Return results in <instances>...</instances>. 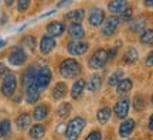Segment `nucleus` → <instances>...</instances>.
I'll return each mask as SVG.
<instances>
[{
  "label": "nucleus",
  "mask_w": 153,
  "mask_h": 140,
  "mask_svg": "<svg viewBox=\"0 0 153 140\" xmlns=\"http://www.w3.org/2000/svg\"><path fill=\"white\" fill-rule=\"evenodd\" d=\"M60 74L64 78H75L81 74V64L74 58H67L60 64Z\"/></svg>",
  "instance_id": "obj_1"
},
{
  "label": "nucleus",
  "mask_w": 153,
  "mask_h": 140,
  "mask_svg": "<svg viewBox=\"0 0 153 140\" xmlns=\"http://www.w3.org/2000/svg\"><path fill=\"white\" fill-rule=\"evenodd\" d=\"M85 127V120L82 118H74L68 123L65 129V136L68 140H76L81 135L82 129Z\"/></svg>",
  "instance_id": "obj_2"
},
{
  "label": "nucleus",
  "mask_w": 153,
  "mask_h": 140,
  "mask_svg": "<svg viewBox=\"0 0 153 140\" xmlns=\"http://www.w3.org/2000/svg\"><path fill=\"white\" fill-rule=\"evenodd\" d=\"M51 78H53V75H51V71H50L48 67H41L37 71V74H36L34 84L37 85L40 91H43V89H45L48 86V84L51 82Z\"/></svg>",
  "instance_id": "obj_3"
},
{
  "label": "nucleus",
  "mask_w": 153,
  "mask_h": 140,
  "mask_svg": "<svg viewBox=\"0 0 153 140\" xmlns=\"http://www.w3.org/2000/svg\"><path fill=\"white\" fill-rule=\"evenodd\" d=\"M17 89V78L14 74H10L7 72L4 75V79H3V84H1V93L4 96H11Z\"/></svg>",
  "instance_id": "obj_4"
},
{
  "label": "nucleus",
  "mask_w": 153,
  "mask_h": 140,
  "mask_svg": "<svg viewBox=\"0 0 153 140\" xmlns=\"http://www.w3.org/2000/svg\"><path fill=\"white\" fill-rule=\"evenodd\" d=\"M106 61H108V53H106L105 50L99 48V50H97L92 54V57L89 58V67H91L92 70H99V68H102V67L106 64Z\"/></svg>",
  "instance_id": "obj_5"
},
{
  "label": "nucleus",
  "mask_w": 153,
  "mask_h": 140,
  "mask_svg": "<svg viewBox=\"0 0 153 140\" xmlns=\"http://www.w3.org/2000/svg\"><path fill=\"white\" fill-rule=\"evenodd\" d=\"M26 59H27V54L22 48H19V47H16V48L11 51V54L9 55V62L11 65H14V67L23 65L26 62Z\"/></svg>",
  "instance_id": "obj_6"
},
{
  "label": "nucleus",
  "mask_w": 153,
  "mask_h": 140,
  "mask_svg": "<svg viewBox=\"0 0 153 140\" xmlns=\"http://www.w3.org/2000/svg\"><path fill=\"white\" fill-rule=\"evenodd\" d=\"M118 26H119V19L116 16H111L102 23V33H104L106 37L112 36L115 33V30L118 28Z\"/></svg>",
  "instance_id": "obj_7"
},
{
  "label": "nucleus",
  "mask_w": 153,
  "mask_h": 140,
  "mask_svg": "<svg viewBox=\"0 0 153 140\" xmlns=\"http://www.w3.org/2000/svg\"><path fill=\"white\" fill-rule=\"evenodd\" d=\"M129 106H131L129 99L122 98V99H120V101H118V102H116V105H115V109H114L115 115H116L119 119H125L126 116H128V112H129Z\"/></svg>",
  "instance_id": "obj_8"
},
{
  "label": "nucleus",
  "mask_w": 153,
  "mask_h": 140,
  "mask_svg": "<svg viewBox=\"0 0 153 140\" xmlns=\"http://www.w3.org/2000/svg\"><path fill=\"white\" fill-rule=\"evenodd\" d=\"M68 53L71 55H82L85 54L88 51V44L84 43V41H71V43L68 44Z\"/></svg>",
  "instance_id": "obj_9"
},
{
  "label": "nucleus",
  "mask_w": 153,
  "mask_h": 140,
  "mask_svg": "<svg viewBox=\"0 0 153 140\" xmlns=\"http://www.w3.org/2000/svg\"><path fill=\"white\" fill-rule=\"evenodd\" d=\"M88 21H89V24L94 26V27L101 26V24L105 21V11L101 10V9H94V10H91L89 17H88Z\"/></svg>",
  "instance_id": "obj_10"
},
{
  "label": "nucleus",
  "mask_w": 153,
  "mask_h": 140,
  "mask_svg": "<svg viewBox=\"0 0 153 140\" xmlns=\"http://www.w3.org/2000/svg\"><path fill=\"white\" fill-rule=\"evenodd\" d=\"M64 31H65V26L61 21H51L50 24H47V33L51 37H60Z\"/></svg>",
  "instance_id": "obj_11"
},
{
  "label": "nucleus",
  "mask_w": 153,
  "mask_h": 140,
  "mask_svg": "<svg viewBox=\"0 0 153 140\" xmlns=\"http://www.w3.org/2000/svg\"><path fill=\"white\" fill-rule=\"evenodd\" d=\"M55 47V40L54 37H51V36H44L41 38V41H40V51L43 53V54H48L51 53Z\"/></svg>",
  "instance_id": "obj_12"
},
{
  "label": "nucleus",
  "mask_w": 153,
  "mask_h": 140,
  "mask_svg": "<svg viewBox=\"0 0 153 140\" xmlns=\"http://www.w3.org/2000/svg\"><path fill=\"white\" fill-rule=\"evenodd\" d=\"M36 74H37V70L34 67H30L26 70V72L23 74V78H22V84L24 86V89H27L30 85L34 84V79H36Z\"/></svg>",
  "instance_id": "obj_13"
},
{
  "label": "nucleus",
  "mask_w": 153,
  "mask_h": 140,
  "mask_svg": "<svg viewBox=\"0 0 153 140\" xmlns=\"http://www.w3.org/2000/svg\"><path fill=\"white\" fill-rule=\"evenodd\" d=\"M135 129V120L133 119H128L123 123H120L119 126V136L120 137H128L129 135H132V132Z\"/></svg>",
  "instance_id": "obj_14"
},
{
  "label": "nucleus",
  "mask_w": 153,
  "mask_h": 140,
  "mask_svg": "<svg viewBox=\"0 0 153 140\" xmlns=\"http://www.w3.org/2000/svg\"><path fill=\"white\" fill-rule=\"evenodd\" d=\"M128 7V0H112L108 4V9H109L111 13H122Z\"/></svg>",
  "instance_id": "obj_15"
},
{
  "label": "nucleus",
  "mask_w": 153,
  "mask_h": 140,
  "mask_svg": "<svg viewBox=\"0 0 153 140\" xmlns=\"http://www.w3.org/2000/svg\"><path fill=\"white\" fill-rule=\"evenodd\" d=\"M68 34H70V37L75 38V40H79L85 36V33H84V28L79 23H71V26L68 27Z\"/></svg>",
  "instance_id": "obj_16"
},
{
  "label": "nucleus",
  "mask_w": 153,
  "mask_h": 140,
  "mask_svg": "<svg viewBox=\"0 0 153 140\" xmlns=\"http://www.w3.org/2000/svg\"><path fill=\"white\" fill-rule=\"evenodd\" d=\"M27 91V102L28 103H36L38 101V98H40V89L37 88V85L36 84H33V85H30L26 89Z\"/></svg>",
  "instance_id": "obj_17"
},
{
  "label": "nucleus",
  "mask_w": 153,
  "mask_h": 140,
  "mask_svg": "<svg viewBox=\"0 0 153 140\" xmlns=\"http://www.w3.org/2000/svg\"><path fill=\"white\" fill-rule=\"evenodd\" d=\"M85 89V81L84 79H76L75 84L72 85V89H71V96L72 99H78L81 96V93L84 92Z\"/></svg>",
  "instance_id": "obj_18"
},
{
  "label": "nucleus",
  "mask_w": 153,
  "mask_h": 140,
  "mask_svg": "<svg viewBox=\"0 0 153 140\" xmlns=\"http://www.w3.org/2000/svg\"><path fill=\"white\" fill-rule=\"evenodd\" d=\"M48 112H50V109L47 105H38L37 108L33 110V118L40 122V120H43V119L47 118Z\"/></svg>",
  "instance_id": "obj_19"
},
{
  "label": "nucleus",
  "mask_w": 153,
  "mask_h": 140,
  "mask_svg": "<svg viewBox=\"0 0 153 140\" xmlns=\"http://www.w3.org/2000/svg\"><path fill=\"white\" fill-rule=\"evenodd\" d=\"M65 20H70L72 23H79L84 19V10L82 9H78V10H71L68 11L65 16H64Z\"/></svg>",
  "instance_id": "obj_20"
},
{
  "label": "nucleus",
  "mask_w": 153,
  "mask_h": 140,
  "mask_svg": "<svg viewBox=\"0 0 153 140\" xmlns=\"http://www.w3.org/2000/svg\"><path fill=\"white\" fill-rule=\"evenodd\" d=\"M111 115H112V110H111V108H108V106H105V108H101L97 112V119H98V122L101 124H105L108 120H109Z\"/></svg>",
  "instance_id": "obj_21"
},
{
  "label": "nucleus",
  "mask_w": 153,
  "mask_h": 140,
  "mask_svg": "<svg viewBox=\"0 0 153 140\" xmlns=\"http://www.w3.org/2000/svg\"><path fill=\"white\" fill-rule=\"evenodd\" d=\"M44 135H45V127H44L43 124H34L33 127L30 129V132H28V136L34 140L41 139Z\"/></svg>",
  "instance_id": "obj_22"
},
{
  "label": "nucleus",
  "mask_w": 153,
  "mask_h": 140,
  "mask_svg": "<svg viewBox=\"0 0 153 140\" xmlns=\"http://www.w3.org/2000/svg\"><path fill=\"white\" fill-rule=\"evenodd\" d=\"M101 84H102V81H101V76H98V75H92L89 79H88V82H85L87 89L91 92L98 91L99 88H101Z\"/></svg>",
  "instance_id": "obj_23"
},
{
  "label": "nucleus",
  "mask_w": 153,
  "mask_h": 140,
  "mask_svg": "<svg viewBox=\"0 0 153 140\" xmlns=\"http://www.w3.org/2000/svg\"><path fill=\"white\" fill-rule=\"evenodd\" d=\"M67 93V85L64 82H58L57 85L54 86V89H53V98L54 99H62V98L65 96Z\"/></svg>",
  "instance_id": "obj_24"
},
{
  "label": "nucleus",
  "mask_w": 153,
  "mask_h": 140,
  "mask_svg": "<svg viewBox=\"0 0 153 140\" xmlns=\"http://www.w3.org/2000/svg\"><path fill=\"white\" fill-rule=\"evenodd\" d=\"M30 122H31V118H30V115H27V113H22V115L16 119V124L20 130L27 129L28 126H30Z\"/></svg>",
  "instance_id": "obj_25"
},
{
  "label": "nucleus",
  "mask_w": 153,
  "mask_h": 140,
  "mask_svg": "<svg viewBox=\"0 0 153 140\" xmlns=\"http://www.w3.org/2000/svg\"><path fill=\"white\" fill-rule=\"evenodd\" d=\"M132 86H133V84H132L131 79H129V78H123V79H120V81L118 82L116 88H118V92H119V93H126V92H129L132 89Z\"/></svg>",
  "instance_id": "obj_26"
},
{
  "label": "nucleus",
  "mask_w": 153,
  "mask_h": 140,
  "mask_svg": "<svg viewBox=\"0 0 153 140\" xmlns=\"http://www.w3.org/2000/svg\"><path fill=\"white\" fill-rule=\"evenodd\" d=\"M140 43L143 45H153V30H143L140 34Z\"/></svg>",
  "instance_id": "obj_27"
},
{
  "label": "nucleus",
  "mask_w": 153,
  "mask_h": 140,
  "mask_svg": "<svg viewBox=\"0 0 153 140\" xmlns=\"http://www.w3.org/2000/svg\"><path fill=\"white\" fill-rule=\"evenodd\" d=\"M137 59V51L135 48H129L123 55V62L125 64H133Z\"/></svg>",
  "instance_id": "obj_28"
},
{
  "label": "nucleus",
  "mask_w": 153,
  "mask_h": 140,
  "mask_svg": "<svg viewBox=\"0 0 153 140\" xmlns=\"http://www.w3.org/2000/svg\"><path fill=\"white\" fill-rule=\"evenodd\" d=\"M22 44L24 45V47H26V48L30 50V51H34L37 41H36V38H34L33 36H26V37L22 40Z\"/></svg>",
  "instance_id": "obj_29"
},
{
  "label": "nucleus",
  "mask_w": 153,
  "mask_h": 140,
  "mask_svg": "<svg viewBox=\"0 0 153 140\" xmlns=\"http://www.w3.org/2000/svg\"><path fill=\"white\" fill-rule=\"evenodd\" d=\"M145 106H146V103H145L143 96L136 95V96H135V99H133V108H135V110L140 112V110H143V109H145Z\"/></svg>",
  "instance_id": "obj_30"
},
{
  "label": "nucleus",
  "mask_w": 153,
  "mask_h": 140,
  "mask_svg": "<svg viewBox=\"0 0 153 140\" xmlns=\"http://www.w3.org/2000/svg\"><path fill=\"white\" fill-rule=\"evenodd\" d=\"M9 132H10V120L9 119H3L0 122V137H4Z\"/></svg>",
  "instance_id": "obj_31"
},
{
  "label": "nucleus",
  "mask_w": 153,
  "mask_h": 140,
  "mask_svg": "<svg viewBox=\"0 0 153 140\" xmlns=\"http://www.w3.org/2000/svg\"><path fill=\"white\" fill-rule=\"evenodd\" d=\"M145 27H146V24H145V21H142V20H135V21H131V30L135 33H142L143 30H145Z\"/></svg>",
  "instance_id": "obj_32"
},
{
  "label": "nucleus",
  "mask_w": 153,
  "mask_h": 140,
  "mask_svg": "<svg viewBox=\"0 0 153 140\" xmlns=\"http://www.w3.org/2000/svg\"><path fill=\"white\" fill-rule=\"evenodd\" d=\"M122 75H123V72H122L120 70L116 71V72H114V74L109 76V79H108V84H109V86H116V85H118V82L120 81Z\"/></svg>",
  "instance_id": "obj_33"
},
{
  "label": "nucleus",
  "mask_w": 153,
  "mask_h": 140,
  "mask_svg": "<svg viewBox=\"0 0 153 140\" xmlns=\"http://www.w3.org/2000/svg\"><path fill=\"white\" fill-rule=\"evenodd\" d=\"M71 112V105L70 103H62L60 108H58V116L60 118H67Z\"/></svg>",
  "instance_id": "obj_34"
},
{
  "label": "nucleus",
  "mask_w": 153,
  "mask_h": 140,
  "mask_svg": "<svg viewBox=\"0 0 153 140\" xmlns=\"http://www.w3.org/2000/svg\"><path fill=\"white\" fill-rule=\"evenodd\" d=\"M119 21H132V9L126 7L125 10L120 13V19Z\"/></svg>",
  "instance_id": "obj_35"
},
{
  "label": "nucleus",
  "mask_w": 153,
  "mask_h": 140,
  "mask_svg": "<svg viewBox=\"0 0 153 140\" xmlns=\"http://www.w3.org/2000/svg\"><path fill=\"white\" fill-rule=\"evenodd\" d=\"M30 1L31 0H17V10L20 13H24L30 7Z\"/></svg>",
  "instance_id": "obj_36"
},
{
  "label": "nucleus",
  "mask_w": 153,
  "mask_h": 140,
  "mask_svg": "<svg viewBox=\"0 0 153 140\" xmlns=\"http://www.w3.org/2000/svg\"><path fill=\"white\" fill-rule=\"evenodd\" d=\"M85 140H101V132L94 130V132H91V133L87 136V139Z\"/></svg>",
  "instance_id": "obj_37"
},
{
  "label": "nucleus",
  "mask_w": 153,
  "mask_h": 140,
  "mask_svg": "<svg viewBox=\"0 0 153 140\" xmlns=\"http://www.w3.org/2000/svg\"><path fill=\"white\" fill-rule=\"evenodd\" d=\"M146 65L148 67H153V51H150L146 57Z\"/></svg>",
  "instance_id": "obj_38"
},
{
  "label": "nucleus",
  "mask_w": 153,
  "mask_h": 140,
  "mask_svg": "<svg viewBox=\"0 0 153 140\" xmlns=\"http://www.w3.org/2000/svg\"><path fill=\"white\" fill-rule=\"evenodd\" d=\"M6 74H7V67L4 64H0V78L4 76Z\"/></svg>",
  "instance_id": "obj_39"
},
{
  "label": "nucleus",
  "mask_w": 153,
  "mask_h": 140,
  "mask_svg": "<svg viewBox=\"0 0 153 140\" xmlns=\"http://www.w3.org/2000/svg\"><path fill=\"white\" fill-rule=\"evenodd\" d=\"M106 53H108V58H114L115 54H116V48H112L109 51H106Z\"/></svg>",
  "instance_id": "obj_40"
},
{
  "label": "nucleus",
  "mask_w": 153,
  "mask_h": 140,
  "mask_svg": "<svg viewBox=\"0 0 153 140\" xmlns=\"http://www.w3.org/2000/svg\"><path fill=\"white\" fill-rule=\"evenodd\" d=\"M71 1H72V0H61L60 3L57 4V7H62V6H67L68 3H71Z\"/></svg>",
  "instance_id": "obj_41"
},
{
  "label": "nucleus",
  "mask_w": 153,
  "mask_h": 140,
  "mask_svg": "<svg viewBox=\"0 0 153 140\" xmlns=\"http://www.w3.org/2000/svg\"><path fill=\"white\" fill-rule=\"evenodd\" d=\"M145 6H148V7H152V6H153V0H145Z\"/></svg>",
  "instance_id": "obj_42"
},
{
  "label": "nucleus",
  "mask_w": 153,
  "mask_h": 140,
  "mask_svg": "<svg viewBox=\"0 0 153 140\" xmlns=\"http://www.w3.org/2000/svg\"><path fill=\"white\" fill-rule=\"evenodd\" d=\"M149 129L153 130V115L150 116V120H149Z\"/></svg>",
  "instance_id": "obj_43"
},
{
  "label": "nucleus",
  "mask_w": 153,
  "mask_h": 140,
  "mask_svg": "<svg viewBox=\"0 0 153 140\" xmlns=\"http://www.w3.org/2000/svg\"><path fill=\"white\" fill-rule=\"evenodd\" d=\"M4 3H6V6H11L14 3V0H4Z\"/></svg>",
  "instance_id": "obj_44"
},
{
  "label": "nucleus",
  "mask_w": 153,
  "mask_h": 140,
  "mask_svg": "<svg viewBox=\"0 0 153 140\" xmlns=\"http://www.w3.org/2000/svg\"><path fill=\"white\" fill-rule=\"evenodd\" d=\"M4 44H6V41H3V40H1V41H0V48H1V47H4Z\"/></svg>",
  "instance_id": "obj_45"
},
{
  "label": "nucleus",
  "mask_w": 153,
  "mask_h": 140,
  "mask_svg": "<svg viewBox=\"0 0 153 140\" xmlns=\"http://www.w3.org/2000/svg\"><path fill=\"white\" fill-rule=\"evenodd\" d=\"M152 105H153V95H152Z\"/></svg>",
  "instance_id": "obj_46"
}]
</instances>
